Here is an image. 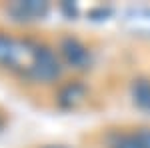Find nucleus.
I'll list each match as a JSON object with an SVG mask.
<instances>
[{"mask_svg":"<svg viewBox=\"0 0 150 148\" xmlns=\"http://www.w3.org/2000/svg\"><path fill=\"white\" fill-rule=\"evenodd\" d=\"M64 52H66V56L70 58L72 64H82V62L88 60V52H86L78 42H74V40H68V42L64 44Z\"/></svg>","mask_w":150,"mask_h":148,"instance_id":"f03ea898","label":"nucleus"},{"mask_svg":"<svg viewBox=\"0 0 150 148\" xmlns=\"http://www.w3.org/2000/svg\"><path fill=\"white\" fill-rule=\"evenodd\" d=\"M134 100L138 102V106L150 110V82L142 80L134 86Z\"/></svg>","mask_w":150,"mask_h":148,"instance_id":"7ed1b4c3","label":"nucleus"},{"mask_svg":"<svg viewBox=\"0 0 150 148\" xmlns=\"http://www.w3.org/2000/svg\"><path fill=\"white\" fill-rule=\"evenodd\" d=\"M110 148H144V146L140 144V140L136 138V134H134V136H118L114 142H112Z\"/></svg>","mask_w":150,"mask_h":148,"instance_id":"20e7f679","label":"nucleus"},{"mask_svg":"<svg viewBox=\"0 0 150 148\" xmlns=\"http://www.w3.org/2000/svg\"><path fill=\"white\" fill-rule=\"evenodd\" d=\"M58 72H60V68H58V60L54 56V52L48 50V48H38L36 46L28 74L38 82H50L58 76Z\"/></svg>","mask_w":150,"mask_h":148,"instance_id":"f257e3e1","label":"nucleus"},{"mask_svg":"<svg viewBox=\"0 0 150 148\" xmlns=\"http://www.w3.org/2000/svg\"><path fill=\"white\" fill-rule=\"evenodd\" d=\"M136 138L140 140V144L144 148H150V128H142L136 132Z\"/></svg>","mask_w":150,"mask_h":148,"instance_id":"39448f33","label":"nucleus"}]
</instances>
